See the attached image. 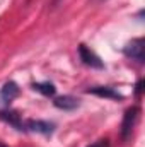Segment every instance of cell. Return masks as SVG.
I'll use <instances>...</instances> for the list:
<instances>
[{
  "label": "cell",
  "instance_id": "cell-2",
  "mask_svg": "<svg viewBox=\"0 0 145 147\" xmlns=\"http://www.w3.org/2000/svg\"><path fill=\"white\" fill-rule=\"evenodd\" d=\"M125 55L132 60H137L138 63H144L145 57H144V39L142 38H135L132 39L126 46H125Z\"/></svg>",
  "mask_w": 145,
  "mask_h": 147
},
{
  "label": "cell",
  "instance_id": "cell-10",
  "mask_svg": "<svg viewBox=\"0 0 145 147\" xmlns=\"http://www.w3.org/2000/svg\"><path fill=\"white\" fill-rule=\"evenodd\" d=\"M87 147H109V140L108 139H101V140H97V142H94V144H91Z\"/></svg>",
  "mask_w": 145,
  "mask_h": 147
},
{
  "label": "cell",
  "instance_id": "cell-1",
  "mask_svg": "<svg viewBox=\"0 0 145 147\" xmlns=\"http://www.w3.org/2000/svg\"><path fill=\"white\" fill-rule=\"evenodd\" d=\"M138 115H140V108L138 106H132L125 111L123 115V121H121V139L123 140H128L132 137V132L137 125V120H138Z\"/></svg>",
  "mask_w": 145,
  "mask_h": 147
},
{
  "label": "cell",
  "instance_id": "cell-7",
  "mask_svg": "<svg viewBox=\"0 0 145 147\" xmlns=\"http://www.w3.org/2000/svg\"><path fill=\"white\" fill-rule=\"evenodd\" d=\"M53 105L56 108H60V110H75L80 105V101L77 98H73V96H60V98H56L53 101Z\"/></svg>",
  "mask_w": 145,
  "mask_h": 147
},
{
  "label": "cell",
  "instance_id": "cell-8",
  "mask_svg": "<svg viewBox=\"0 0 145 147\" xmlns=\"http://www.w3.org/2000/svg\"><path fill=\"white\" fill-rule=\"evenodd\" d=\"M0 120L10 123L12 127H15L19 130H24V121L21 120V116L15 111H0Z\"/></svg>",
  "mask_w": 145,
  "mask_h": 147
},
{
  "label": "cell",
  "instance_id": "cell-9",
  "mask_svg": "<svg viewBox=\"0 0 145 147\" xmlns=\"http://www.w3.org/2000/svg\"><path fill=\"white\" fill-rule=\"evenodd\" d=\"M33 89L38 91V92H41V94H44V96H53L55 91H56L51 82H34L33 84Z\"/></svg>",
  "mask_w": 145,
  "mask_h": 147
},
{
  "label": "cell",
  "instance_id": "cell-6",
  "mask_svg": "<svg viewBox=\"0 0 145 147\" xmlns=\"http://www.w3.org/2000/svg\"><path fill=\"white\" fill-rule=\"evenodd\" d=\"M87 92L96 94V96H101V98H109V99H123V96L118 91H114L113 87H106V86L91 87V89H87Z\"/></svg>",
  "mask_w": 145,
  "mask_h": 147
},
{
  "label": "cell",
  "instance_id": "cell-4",
  "mask_svg": "<svg viewBox=\"0 0 145 147\" xmlns=\"http://www.w3.org/2000/svg\"><path fill=\"white\" fill-rule=\"evenodd\" d=\"M24 130H31V132H36V134H51L53 132V123L50 121H44V120H28L24 121Z\"/></svg>",
  "mask_w": 145,
  "mask_h": 147
},
{
  "label": "cell",
  "instance_id": "cell-12",
  "mask_svg": "<svg viewBox=\"0 0 145 147\" xmlns=\"http://www.w3.org/2000/svg\"><path fill=\"white\" fill-rule=\"evenodd\" d=\"M0 147H7V146H3V144H0Z\"/></svg>",
  "mask_w": 145,
  "mask_h": 147
},
{
  "label": "cell",
  "instance_id": "cell-11",
  "mask_svg": "<svg viewBox=\"0 0 145 147\" xmlns=\"http://www.w3.org/2000/svg\"><path fill=\"white\" fill-rule=\"evenodd\" d=\"M142 84H144L142 80H138V82H137V94H140V92H142Z\"/></svg>",
  "mask_w": 145,
  "mask_h": 147
},
{
  "label": "cell",
  "instance_id": "cell-3",
  "mask_svg": "<svg viewBox=\"0 0 145 147\" xmlns=\"http://www.w3.org/2000/svg\"><path fill=\"white\" fill-rule=\"evenodd\" d=\"M79 55H80V60L85 63V65H89V67H94V69H103L104 65H103V60L91 50V48H87L85 45H80L79 46Z\"/></svg>",
  "mask_w": 145,
  "mask_h": 147
},
{
  "label": "cell",
  "instance_id": "cell-5",
  "mask_svg": "<svg viewBox=\"0 0 145 147\" xmlns=\"http://www.w3.org/2000/svg\"><path fill=\"white\" fill-rule=\"evenodd\" d=\"M17 96H19V87H17V84L12 82V80L5 82L3 87L0 89V99H2L3 103H10V101H14Z\"/></svg>",
  "mask_w": 145,
  "mask_h": 147
}]
</instances>
